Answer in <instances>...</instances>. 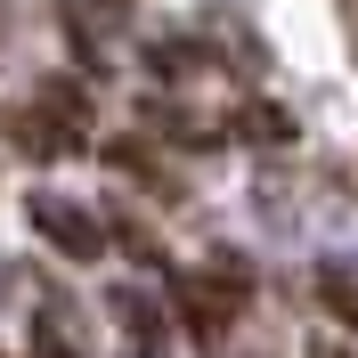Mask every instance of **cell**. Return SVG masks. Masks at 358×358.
<instances>
[{"instance_id": "obj_7", "label": "cell", "mask_w": 358, "mask_h": 358, "mask_svg": "<svg viewBox=\"0 0 358 358\" xmlns=\"http://www.w3.org/2000/svg\"><path fill=\"white\" fill-rule=\"evenodd\" d=\"M196 66H203L196 41H155V73H171V82H179V73H196Z\"/></svg>"}, {"instance_id": "obj_10", "label": "cell", "mask_w": 358, "mask_h": 358, "mask_svg": "<svg viewBox=\"0 0 358 358\" xmlns=\"http://www.w3.org/2000/svg\"><path fill=\"white\" fill-rule=\"evenodd\" d=\"M350 17H358V0H350Z\"/></svg>"}, {"instance_id": "obj_2", "label": "cell", "mask_w": 358, "mask_h": 358, "mask_svg": "<svg viewBox=\"0 0 358 358\" xmlns=\"http://www.w3.org/2000/svg\"><path fill=\"white\" fill-rule=\"evenodd\" d=\"M24 220L41 228L66 261H98V252H106V228L90 220L82 203H66V196H24Z\"/></svg>"}, {"instance_id": "obj_9", "label": "cell", "mask_w": 358, "mask_h": 358, "mask_svg": "<svg viewBox=\"0 0 358 358\" xmlns=\"http://www.w3.org/2000/svg\"><path fill=\"white\" fill-rule=\"evenodd\" d=\"M310 358H358V350H342V342H317V350Z\"/></svg>"}, {"instance_id": "obj_5", "label": "cell", "mask_w": 358, "mask_h": 358, "mask_svg": "<svg viewBox=\"0 0 358 358\" xmlns=\"http://www.w3.org/2000/svg\"><path fill=\"white\" fill-rule=\"evenodd\" d=\"M98 228H106V236H114V245H122V252H131L138 268H163V245H155V236H147V220H131V212H106V220H98Z\"/></svg>"}, {"instance_id": "obj_3", "label": "cell", "mask_w": 358, "mask_h": 358, "mask_svg": "<svg viewBox=\"0 0 358 358\" xmlns=\"http://www.w3.org/2000/svg\"><path fill=\"white\" fill-rule=\"evenodd\" d=\"M317 301L358 334V261H317Z\"/></svg>"}, {"instance_id": "obj_6", "label": "cell", "mask_w": 358, "mask_h": 358, "mask_svg": "<svg viewBox=\"0 0 358 358\" xmlns=\"http://www.w3.org/2000/svg\"><path fill=\"white\" fill-rule=\"evenodd\" d=\"M114 317H122V334H131V350H147V342H163V317L147 293H114Z\"/></svg>"}, {"instance_id": "obj_4", "label": "cell", "mask_w": 358, "mask_h": 358, "mask_svg": "<svg viewBox=\"0 0 358 358\" xmlns=\"http://www.w3.org/2000/svg\"><path fill=\"white\" fill-rule=\"evenodd\" d=\"M236 138H252V147H293V114L268 106V98H252V106L236 114Z\"/></svg>"}, {"instance_id": "obj_8", "label": "cell", "mask_w": 358, "mask_h": 358, "mask_svg": "<svg viewBox=\"0 0 358 358\" xmlns=\"http://www.w3.org/2000/svg\"><path fill=\"white\" fill-rule=\"evenodd\" d=\"M33 358H73V342L57 334V317H41V326H33Z\"/></svg>"}, {"instance_id": "obj_1", "label": "cell", "mask_w": 358, "mask_h": 358, "mask_svg": "<svg viewBox=\"0 0 358 358\" xmlns=\"http://www.w3.org/2000/svg\"><path fill=\"white\" fill-rule=\"evenodd\" d=\"M245 301H252V268L236 261V252H220V261L179 268V277H171V310L187 317V334H196L203 358H220V334L245 317Z\"/></svg>"}, {"instance_id": "obj_11", "label": "cell", "mask_w": 358, "mask_h": 358, "mask_svg": "<svg viewBox=\"0 0 358 358\" xmlns=\"http://www.w3.org/2000/svg\"><path fill=\"white\" fill-rule=\"evenodd\" d=\"M131 358H147V350H131Z\"/></svg>"}, {"instance_id": "obj_12", "label": "cell", "mask_w": 358, "mask_h": 358, "mask_svg": "<svg viewBox=\"0 0 358 358\" xmlns=\"http://www.w3.org/2000/svg\"><path fill=\"white\" fill-rule=\"evenodd\" d=\"M0 358H8V350H0Z\"/></svg>"}]
</instances>
